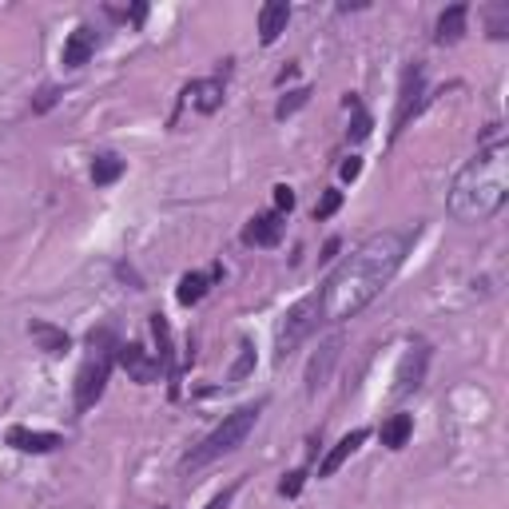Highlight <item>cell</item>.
I'll use <instances>...</instances> for the list:
<instances>
[{
  "label": "cell",
  "instance_id": "16",
  "mask_svg": "<svg viewBox=\"0 0 509 509\" xmlns=\"http://www.w3.org/2000/svg\"><path fill=\"white\" fill-rule=\"evenodd\" d=\"M466 21H470V8H466V4L446 8V13L438 16V32H434V40H438V44L461 40V32H466Z\"/></svg>",
  "mask_w": 509,
  "mask_h": 509
},
{
  "label": "cell",
  "instance_id": "11",
  "mask_svg": "<svg viewBox=\"0 0 509 509\" xmlns=\"http://www.w3.org/2000/svg\"><path fill=\"white\" fill-rule=\"evenodd\" d=\"M92 52H96V29H88V24H80L76 32L64 40V68H84L92 60Z\"/></svg>",
  "mask_w": 509,
  "mask_h": 509
},
{
  "label": "cell",
  "instance_id": "24",
  "mask_svg": "<svg viewBox=\"0 0 509 509\" xmlns=\"http://www.w3.org/2000/svg\"><path fill=\"white\" fill-rule=\"evenodd\" d=\"M347 108H355V127H350V140H366V136H370V116L358 108V100H350V96H347Z\"/></svg>",
  "mask_w": 509,
  "mask_h": 509
},
{
  "label": "cell",
  "instance_id": "29",
  "mask_svg": "<svg viewBox=\"0 0 509 509\" xmlns=\"http://www.w3.org/2000/svg\"><path fill=\"white\" fill-rule=\"evenodd\" d=\"M505 16H509V8H497L494 21H489V36H497V40L505 36Z\"/></svg>",
  "mask_w": 509,
  "mask_h": 509
},
{
  "label": "cell",
  "instance_id": "25",
  "mask_svg": "<svg viewBox=\"0 0 509 509\" xmlns=\"http://www.w3.org/2000/svg\"><path fill=\"white\" fill-rule=\"evenodd\" d=\"M303 478H307V474H303V470H294V474H286V478L279 481V494H283V497H294V494H299V489H303Z\"/></svg>",
  "mask_w": 509,
  "mask_h": 509
},
{
  "label": "cell",
  "instance_id": "27",
  "mask_svg": "<svg viewBox=\"0 0 509 509\" xmlns=\"http://www.w3.org/2000/svg\"><path fill=\"white\" fill-rule=\"evenodd\" d=\"M358 171H363V160H358V155H350V160L338 168V175H342L347 183H355V180H358Z\"/></svg>",
  "mask_w": 509,
  "mask_h": 509
},
{
  "label": "cell",
  "instance_id": "10",
  "mask_svg": "<svg viewBox=\"0 0 509 509\" xmlns=\"http://www.w3.org/2000/svg\"><path fill=\"white\" fill-rule=\"evenodd\" d=\"M286 21H291V4L286 0H271V4L259 8V40L275 44L286 32Z\"/></svg>",
  "mask_w": 509,
  "mask_h": 509
},
{
  "label": "cell",
  "instance_id": "9",
  "mask_svg": "<svg viewBox=\"0 0 509 509\" xmlns=\"http://www.w3.org/2000/svg\"><path fill=\"white\" fill-rule=\"evenodd\" d=\"M8 446H16L21 453H52V450L64 446V438H60V434H52V430H29V426H13V430H8Z\"/></svg>",
  "mask_w": 509,
  "mask_h": 509
},
{
  "label": "cell",
  "instance_id": "31",
  "mask_svg": "<svg viewBox=\"0 0 509 509\" xmlns=\"http://www.w3.org/2000/svg\"><path fill=\"white\" fill-rule=\"evenodd\" d=\"M335 255H338V239H330V243L322 247V255H319V259H335Z\"/></svg>",
  "mask_w": 509,
  "mask_h": 509
},
{
  "label": "cell",
  "instance_id": "1",
  "mask_svg": "<svg viewBox=\"0 0 509 509\" xmlns=\"http://www.w3.org/2000/svg\"><path fill=\"white\" fill-rule=\"evenodd\" d=\"M414 243V231H378L363 239L322 283L319 299V322H342L366 311L378 294L391 286L398 267L406 263V251Z\"/></svg>",
  "mask_w": 509,
  "mask_h": 509
},
{
  "label": "cell",
  "instance_id": "28",
  "mask_svg": "<svg viewBox=\"0 0 509 509\" xmlns=\"http://www.w3.org/2000/svg\"><path fill=\"white\" fill-rule=\"evenodd\" d=\"M57 100H60V92H57V88H44V92H40V100L32 104V112H48V108L57 104Z\"/></svg>",
  "mask_w": 509,
  "mask_h": 509
},
{
  "label": "cell",
  "instance_id": "5",
  "mask_svg": "<svg viewBox=\"0 0 509 509\" xmlns=\"http://www.w3.org/2000/svg\"><path fill=\"white\" fill-rule=\"evenodd\" d=\"M314 327H319V299H314V294H307V299L294 303V307L283 314V322H279V338H275L279 363H286V358L299 350V342L307 338Z\"/></svg>",
  "mask_w": 509,
  "mask_h": 509
},
{
  "label": "cell",
  "instance_id": "8",
  "mask_svg": "<svg viewBox=\"0 0 509 509\" xmlns=\"http://www.w3.org/2000/svg\"><path fill=\"white\" fill-rule=\"evenodd\" d=\"M116 358H119V366L127 370V378H132V382H144V386L155 382V378H160V370H163L160 358H152L144 347H136V342H132V347H119Z\"/></svg>",
  "mask_w": 509,
  "mask_h": 509
},
{
  "label": "cell",
  "instance_id": "2",
  "mask_svg": "<svg viewBox=\"0 0 509 509\" xmlns=\"http://www.w3.org/2000/svg\"><path fill=\"white\" fill-rule=\"evenodd\" d=\"M509 196V147H481L474 160L458 171L450 188V215L458 224H486L502 211Z\"/></svg>",
  "mask_w": 509,
  "mask_h": 509
},
{
  "label": "cell",
  "instance_id": "26",
  "mask_svg": "<svg viewBox=\"0 0 509 509\" xmlns=\"http://www.w3.org/2000/svg\"><path fill=\"white\" fill-rule=\"evenodd\" d=\"M291 207H294V191L286 188V183H279V188H275V211H279V215H286Z\"/></svg>",
  "mask_w": 509,
  "mask_h": 509
},
{
  "label": "cell",
  "instance_id": "20",
  "mask_svg": "<svg viewBox=\"0 0 509 509\" xmlns=\"http://www.w3.org/2000/svg\"><path fill=\"white\" fill-rule=\"evenodd\" d=\"M203 294H207V275L191 271V275H183V279H180V291H175V299H180L183 307H196Z\"/></svg>",
  "mask_w": 509,
  "mask_h": 509
},
{
  "label": "cell",
  "instance_id": "3",
  "mask_svg": "<svg viewBox=\"0 0 509 509\" xmlns=\"http://www.w3.org/2000/svg\"><path fill=\"white\" fill-rule=\"evenodd\" d=\"M259 414H263V402L239 406L235 414H227V418L219 422L215 430H211L207 438H203L199 446L188 453V458H183V470H199V466H207V461H215V458H227V453H235V450L247 442V434L255 430Z\"/></svg>",
  "mask_w": 509,
  "mask_h": 509
},
{
  "label": "cell",
  "instance_id": "18",
  "mask_svg": "<svg viewBox=\"0 0 509 509\" xmlns=\"http://www.w3.org/2000/svg\"><path fill=\"white\" fill-rule=\"evenodd\" d=\"M119 175H124V160H119V155L104 152L92 160V183H96V188H112Z\"/></svg>",
  "mask_w": 509,
  "mask_h": 509
},
{
  "label": "cell",
  "instance_id": "7",
  "mask_svg": "<svg viewBox=\"0 0 509 509\" xmlns=\"http://www.w3.org/2000/svg\"><path fill=\"white\" fill-rule=\"evenodd\" d=\"M283 215L279 211H259V215L247 219L243 227V243L247 247H275L283 239Z\"/></svg>",
  "mask_w": 509,
  "mask_h": 509
},
{
  "label": "cell",
  "instance_id": "23",
  "mask_svg": "<svg viewBox=\"0 0 509 509\" xmlns=\"http://www.w3.org/2000/svg\"><path fill=\"white\" fill-rule=\"evenodd\" d=\"M338 207H342V191H335V188H330V191H322L319 207H314V219H319V224H322V219H330Z\"/></svg>",
  "mask_w": 509,
  "mask_h": 509
},
{
  "label": "cell",
  "instance_id": "12",
  "mask_svg": "<svg viewBox=\"0 0 509 509\" xmlns=\"http://www.w3.org/2000/svg\"><path fill=\"white\" fill-rule=\"evenodd\" d=\"M29 335L36 338V347H40L44 355H68V350H72V338L64 335L60 327L44 322V319H32V322H29Z\"/></svg>",
  "mask_w": 509,
  "mask_h": 509
},
{
  "label": "cell",
  "instance_id": "19",
  "mask_svg": "<svg viewBox=\"0 0 509 509\" xmlns=\"http://www.w3.org/2000/svg\"><path fill=\"white\" fill-rule=\"evenodd\" d=\"M338 358V338H330L327 347H322V358H314L311 363V374H307V391L311 394H319V386H322V378H327V370H330V363Z\"/></svg>",
  "mask_w": 509,
  "mask_h": 509
},
{
  "label": "cell",
  "instance_id": "22",
  "mask_svg": "<svg viewBox=\"0 0 509 509\" xmlns=\"http://www.w3.org/2000/svg\"><path fill=\"white\" fill-rule=\"evenodd\" d=\"M307 100H311V88H294V92H286V96L279 100V108H275V116L286 119L291 112H299V108L307 104Z\"/></svg>",
  "mask_w": 509,
  "mask_h": 509
},
{
  "label": "cell",
  "instance_id": "30",
  "mask_svg": "<svg viewBox=\"0 0 509 509\" xmlns=\"http://www.w3.org/2000/svg\"><path fill=\"white\" fill-rule=\"evenodd\" d=\"M235 494H239V486H231V489H224V494L215 497L207 509H231V502H235Z\"/></svg>",
  "mask_w": 509,
  "mask_h": 509
},
{
  "label": "cell",
  "instance_id": "21",
  "mask_svg": "<svg viewBox=\"0 0 509 509\" xmlns=\"http://www.w3.org/2000/svg\"><path fill=\"white\" fill-rule=\"evenodd\" d=\"M251 370H255V347L243 338V342H239V363L231 366V382H243Z\"/></svg>",
  "mask_w": 509,
  "mask_h": 509
},
{
  "label": "cell",
  "instance_id": "17",
  "mask_svg": "<svg viewBox=\"0 0 509 509\" xmlns=\"http://www.w3.org/2000/svg\"><path fill=\"white\" fill-rule=\"evenodd\" d=\"M410 434H414V418H410V414H391V418L382 422V430H378V438H382V446L402 450L406 442H410Z\"/></svg>",
  "mask_w": 509,
  "mask_h": 509
},
{
  "label": "cell",
  "instance_id": "13",
  "mask_svg": "<svg viewBox=\"0 0 509 509\" xmlns=\"http://www.w3.org/2000/svg\"><path fill=\"white\" fill-rule=\"evenodd\" d=\"M183 96H188L203 116H211V112H219V108H224V80H196V84H188Z\"/></svg>",
  "mask_w": 509,
  "mask_h": 509
},
{
  "label": "cell",
  "instance_id": "15",
  "mask_svg": "<svg viewBox=\"0 0 509 509\" xmlns=\"http://www.w3.org/2000/svg\"><path fill=\"white\" fill-rule=\"evenodd\" d=\"M363 442H366V430H355V434H347V438H342L338 446L327 453V461H322V466H319V478H335L338 470L347 466V458H350V453H355L358 446H363Z\"/></svg>",
  "mask_w": 509,
  "mask_h": 509
},
{
  "label": "cell",
  "instance_id": "4",
  "mask_svg": "<svg viewBox=\"0 0 509 509\" xmlns=\"http://www.w3.org/2000/svg\"><path fill=\"white\" fill-rule=\"evenodd\" d=\"M88 347H92V355L84 358V366H80V374H76V410L80 414L92 410V406L104 398V386H108V374H112L119 342L112 338V330H92Z\"/></svg>",
  "mask_w": 509,
  "mask_h": 509
},
{
  "label": "cell",
  "instance_id": "14",
  "mask_svg": "<svg viewBox=\"0 0 509 509\" xmlns=\"http://www.w3.org/2000/svg\"><path fill=\"white\" fill-rule=\"evenodd\" d=\"M422 370H426V350H422V347H414L410 355H406L402 370H398V386H394V394H398V398H406L410 391H418V386H422Z\"/></svg>",
  "mask_w": 509,
  "mask_h": 509
},
{
  "label": "cell",
  "instance_id": "6",
  "mask_svg": "<svg viewBox=\"0 0 509 509\" xmlns=\"http://www.w3.org/2000/svg\"><path fill=\"white\" fill-rule=\"evenodd\" d=\"M422 88H426V76L418 64H410V68L402 72V92H398V112H394V136L406 127V119L418 112L422 104Z\"/></svg>",
  "mask_w": 509,
  "mask_h": 509
}]
</instances>
